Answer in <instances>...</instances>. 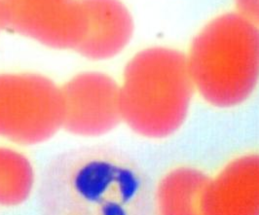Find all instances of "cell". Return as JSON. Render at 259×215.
Masks as SVG:
<instances>
[{
    "instance_id": "8fae6325",
    "label": "cell",
    "mask_w": 259,
    "mask_h": 215,
    "mask_svg": "<svg viewBox=\"0 0 259 215\" xmlns=\"http://www.w3.org/2000/svg\"><path fill=\"white\" fill-rule=\"evenodd\" d=\"M7 26H9L8 25L7 14H6V11H5V7L3 5L2 0H0V31L3 30Z\"/></svg>"
},
{
    "instance_id": "6da1fadb",
    "label": "cell",
    "mask_w": 259,
    "mask_h": 215,
    "mask_svg": "<svg viewBox=\"0 0 259 215\" xmlns=\"http://www.w3.org/2000/svg\"><path fill=\"white\" fill-rule=\"evenodd\" d=\"M194 91L186 56L169 48L145 49L124 70L122 121L143 138H168L186 120Z\"/></svg>"
},
{
    "instance_id": "9c48e42d",
    "label": "cell",
    "mask_w": 259,
    "mask_h": 215,
    "mask_svg": "<svg viewBox=\"0 0 259 215\" xmlns=\"http://www.w3.org/2000/svg\"><path fill=\"white\" fill-rule=\"evenodd\" d=\"M35 184L36 173L29 158L12 146L0 145V206L26 202Z\"/></svg>"
},
{
    "instance_id": "52a82bcc",
    "label": "cell",
    "mask_w": 259,
    "mask_h": 215,
    "mask_svg": "<svg viewBox=\"0 0 259 215\" xmlns=\"http://www.w3.org/2000/svg\"><path fill=\"white\" fill-rule=\"evenodd\" d=\"M85 32L77 50L94 61L114 58L126 48L134 32L127 7L120 0H80Z\"/></svg>"
},
{
    "instance_id": "7a4b0ae2",
    "label": "cell",
    "mask_w": 259,
    "mask_h": 215,
    "mask_svg": "<svg viewBox=\"0 0 259 215\" xmlns=\"http://www.w3.org/2000/svg\"><path fill=\"white\" fill-rule=\"evenodd\" d=\"M194 88L209 104L229 108L252 94L259 81V28L239 13L208 23L187 57Z\"/></svg>"
},
{
    "instance_id": "ba28073f",
    "label": "cell",
    "mask_w": 259,
    "mask_h": 215,
    "mask_svg": "<svg viewBox=\"0 0 259 215\" xmlns=\"http://www.w3.org/2000/svg\"><path fill=\"white\" fill-rule=\"evenodd\" d=\"M209 178L201 170L182 166L161 179L156 191L158 215H205Z\"/></svg>"
},
{
    "instance_id": "277c9868",
    "label": "cell",
    "mask_w": 259,
    "mask_h": 215,
    "mask_svg": "<svg viewBox=\"0 0 259 215\" xmlns=\"http://www.w3.org/2000/svg\"><path fill=\"white\" fill-rule=\"evenodd\" d=\"M63 128L81 138H98L122 121L120 85L105 73L85 71L63 87Z\"/></svg>"
},
{
    "instance_id": "8992f818",
    "label": "cell",
    "mask_w": 259,
    "mask_h": 215,
    "mask_svg": "<svg viewBox=\"0 0 259 215\" xmlns=\"http://www.w3.org/2000/svg\"><path fill=\"white\" fill-rule=\"evenodd\" d=\"M205 215H259V154L238 157L209 178Z\"/></svg>"
},
{
    "instance_id": "30bf717a",
    "label": "cell",
    "mask_w": 259,
    "mask_h": 215,
    "mask_svg": "<svg viewBox=\"0 0 259 215\" xmlns=\"http://www.w3.org/2000/svg\"><path fill=\"white\" fill-rule=\"evenodd\" d=\"M238 13L259 28V0H236Z\"/></svg>"
},
{
    "instance_id": "3957f363",
    "label": "cell",
    "mask_w": 259,
    "mask_h": 215,
    "mask_svg": "<svg viewBox=\"0 0 259 215\" xmlns=\"http://www.w3.org/2000/svg\"><path fill=\"white\" fill-rule=\"evenodd\" d=\"M61 128V87L38 73H0V139L18 146H36Z\"/></svg>"
},
{
    "instance_id": "5b68a950",
    "label": "cell",
    "mask_w": 259,
    "mask_h": 215,
    "mask_svg": "<svg viewBox=\"0 0 259 215\" xmlns=\"http://www.w3.org/2000/svg\"><path fill=\"white\" fill-rule=\"evenodd\" d=\"M8 25L54 49H76L85 32L80 0H2Z\"/></svg>"
}]
</instances>
